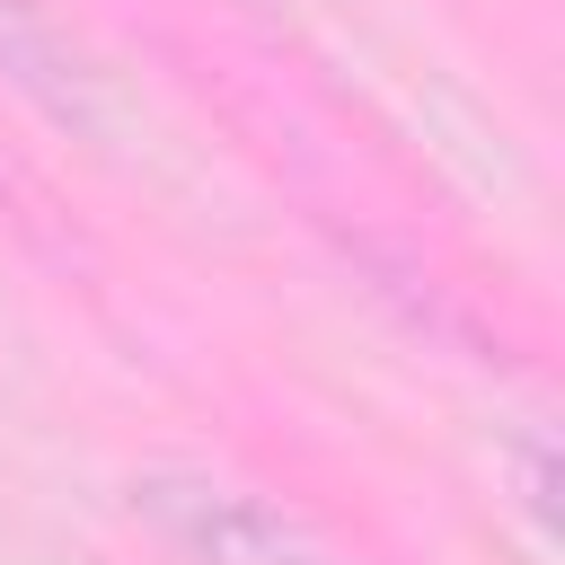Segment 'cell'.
<instances>
[{
    "label": "cell",
    "instance_id": "obj_1",
    "mask_svg": "<svg viewBox=\"0 0 565 565\" xmlns=\"http://www.w3.org/2000/svg\"><path fill=\"white\" fill-rule=\"evenodd\" d=\"M132 503L194 556V565H344L335 547H318L300 521H282L274 503L212 486V477H141Z\"/></svg>",
    "mask_w": 565,
    "mask_h": 565
}]
</instances>
